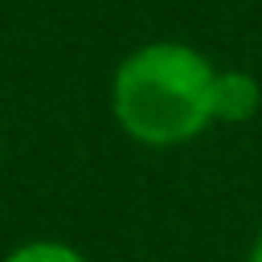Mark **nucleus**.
I'll list each match as a JSON object with an SVG mask.
<instances>
[{"label": "nucleus", "mask_w": 262, "mask_h": 262, "mask_svg": "<svg viewBox=\"0 0 262 262\" xmlns=\"http://www.w3.org/2000/svg\"><path fill=\"white\" fill-rule=\"evenodd\" d=\"M217 74L188 41H147L131 49L111 78V115L143 147H184L217 123Z\"/></svg>", "instance_id": "nucleus-1"}, {"label": "nucleus", "mask_w": 262, "mask_h": 262, "mask_svg": "<svg viewBox=\"0 0 262 262\" xmlns=\"http://www.w3.org/2000/svg\"><path fill=\"white\" fill-rule=\"evenodd\" d=\"M217 123H250L262 111V82L250 70H221L217 74V98H213Z\"/></svg>", "instance_id": "nucleus-2"}, {"label": "nucleus", "mask_w": 262, "mask_h": 262, "mask_svg": "<svg viewBox=\"0 0 262 262\" xmlns=\"http://www.w3.org/2000/svg\"><path fill=\"white\" fill-rule=\"evenodd\" d=\"M0 262H86V254H82V250H74L70 242L37 237V242H25V246L8 250Z\"/></svg>", "instance_id": "nucleus-3"}, {"label": "nucleus", "mask_w": 262, "mask_h": 262, "mask_svg": "<svg viewBox=\"0 0 262 262\" xmlns=\"http://www.w3.org/2000/svg\"><path fill=\"white\" fill-rule=\"evenodd\" d=\"M246 262H262V233L250 242V254H246Z\"/></svg>", "instance_id": "nucleus-4"}, {"label": "nucleus", "mask_w": 262, "mask_h": 262, "mask_svg": "<svg viewBox=\"0 0 262 262\" xmlns=\"http://www.w3.org/2000/svg\"><path fill=\"white\" fill-rule=\"evenodd\" d=\"M0 151H4V139H0Z\"/></svg>", "instance_id": "nucleus-5"}]
</instances>
